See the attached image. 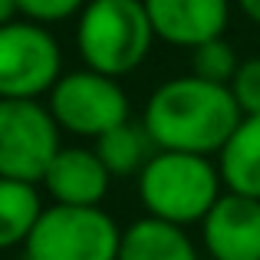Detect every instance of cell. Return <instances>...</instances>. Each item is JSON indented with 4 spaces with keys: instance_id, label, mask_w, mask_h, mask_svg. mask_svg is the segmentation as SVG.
Returning a JSON list of instances; mask_svg holds the SVG:
<instances>
[{
    "instance_id": "1",
    "label": "cell",
    "mask_w": 260,
    "mask_h": 260,
    "mask_svg": "<svg viewBox=\"0 0 260 260\" xmlns=\"http://www.w3.org/2000/svg\"><path fill=\"white\" fill-rule=\"evenodd\" d=\"M244 122L228 86L204 83L198 76L168 79L145 106V132L161 152L211 155L221 152Z\"/></svg>"
},
{
    "instance_id": "2",
    "label": "cell",
    "mask_w": 260,
    "mask_h": 260,
    "mask_svg": "<svg viewBox=\"0 0 260 260\" xmlns=\"http://www.w3.org/2000/svg\"><path fill=\"white\" fill-rule=\"evenodd\" d=\"M145 0H89L76 30L79 53L92 73L115 79L132 73L152 50Z\"/></svg>"
},
{
    "instance_id": "3",
    "label": "cell",
    "mask_w": 260,
    "mask_h": 260,
    "mask_svg": "<svg viewBox=\"0 0 260 260\" xmlns=\"http://www.w3.org/2000/svg\"><path fill=\"white\" fill-rule=\"evenodd\" d=\"M142 204L155 221L194 224L211 214L221 198V172L208 158L184 152H158L139 175Z\"/></svg>"
},
{
    "instance_id": "4",
    "label": "cell",
    "mask_w": 260,
    "mask_h": 260,
    "mask_svg": "<svg viewBox=\"0 0 260 260\" xmlns=\"http://www.w3.org/2000/svg\"><path fill=\"white\" fill-rule=\"evenodd\" d=\"M119 247L122 234L106 211L53 204L26 237V260H119Z\"/></svg>"
},
{
    "instance_id": "5",
    "label": "cell",
    "mask_w": 260,
    "mask_h": 260,
    "mask_svg": "<svg viewBox=\"0 0 260 260\" xmlns=\"http://www.w3.org/2000/svg\"><path fill=\"white\" fill-rule=\"evenodd\" d=\"M56 119L37 99H0V178L43 181L59 148Z\"/></svg>"
},
{
    "instance_id": "6",
    "label": "cell",
    "mask_w": 260,
    "mask_h": 260,
    "mask_svg": "<svg viewBox=\"0 0 260 260\" xmlns=\"http://www.w3.org/2000/svg\"><path fill=\"white\" fill-rule=\"evenodd\" d=\"M50 112L66 132L102 139L106 132L128 122V99L115 79L92 70H79L53 86Z\"/></svg>"
},
{
    "instance_id": "7",
    "label": "cell",
    "mask_w": 260,
    "mask_h": 260,
    "mask_svg": "<svg viewBox=\"0 0 260 260\" xmlns=\"http://www.w3.org/2000/svg\"><path fill=\"white\" fill-rule=\"evenodd\" d=\"M59 46L40 23L0 30V99H37L59 83Z\"/></svg>"
},
{
    "instance_id": "8",
    "label": "cell",
    "mask_w": 260,
    "mask_h": 260,
    "mask_svg": "<svg viewBox=\"0 0 260 260\" xmlns=\"http://www.w3.org/2000/svg\"><path fill=\"white\" fill-rule=\"evenodd\" d=\"M201 231L214 260H260V201L254 198L221 194Z\"/></svg>"
},
{
    "instance_id": "9",
    "label": "cell",
    "mask_w": 260,
    "mask_h": 260,
    "mask_svg": "<svg viewBox=\"0 0 260 260\" xmlns=\"http://www.w3.org/2000/svg\"><path fill=\"white\" fill-rule=\"evenodd\" d=\"M145 10L155 37L191 50L221 40L231 17L228 0H145Z\"/></svg>"
},
{
    "instance_id": "10",
    "label": "cell",
    "mask_w": 260,
    "mask_h": 260,
    "mask_svg": "<svg viewBox=\"0 0 260 260\" xmlns=\"http://www.w3.org/2000/svg\"><path fill=\"white\" fill-rule=\"evenodd\" d=\"M43 184L63 208H99L109 188V172L89 148H63L53 158Z\"/></svg>"
},
{
    "instance_id": "11",
    "label": "cell",
    "mask_w": 260,
    "mask_h": 260,
    "mask_svg": "<svg viewBox=\"0 0 260 260\" xmlns=\"http://www.w3.org/2000/svg\"><path fill=\"white\" fill-rule=\"evenodd\" d=\"M221 181L231 194L260 201V115H244L231 142L221 148Z\"/></svg>"
},
{
    "instance_id": "12",
    "label": "cell",
    "mask_w": 260,
    "mask_h": 260,
    "mask_svg": "<svg viewBox=\"0 0 260 260\" xmlns=\"http://www.w3.org/2000/svg\"><path fill=\"white\" fill-rule=\"evenodd\" d=\"M119 260H198V254L181 228L145 217L122 234Z\"/></svg>"
},
{
    "instance_id": "13",
    "label": "cell",
    "mask_w": 260,
    "mask_h": 260,
    "mask_svg": "<svg viewBox=\"0 0 260 260\" xmlns=\"http://www.w3.org/2000/svg\"><path fill=\"white\" fill-rule=\"evenodd\" d=\"M152 148L155 142L145 132V125H132V122L95 139V155H99V161L106 165L109 175H135V172L142 175L145 165L155 158Z\"/></svg>"
},
{
    "instance_id": "14",
    "label": "cell",
    "mask_w": 260,
    "mask_h": 260,
    "mask_svg": "<svg viewBox=\"0 0 260 260\" xmlns=\"http://www.w3.org/2000/svg\"><path fill=\"white\" fill-rule=\"evenodd\" d=\"M40 217H43V208H40L37 188L0 178V250L13 247L20 241L26 244Z\"/></svg>"
},
{
    "instance_id": "15",
    "label": "cell",
    "mask_w": 260,
    "mask_h": 260,
    "mask_svg": "<svg viewBox=\"0 0 260 260\" xmlns=\"http://www.w3.org/2000/svg\"><path fill=\"white\" fill-rule=\"evenodd\" d=\"M237 70H241V63H237V53L231 43H224V40H211V43L198 46L194 50V76L204 79V83H214V86H228L234 83Z\"/></svg>"
},
{
    "instance_id": "16",
    "label": "cell",
    "mask_w": 260,
    "mask_h": 260,
    "mask_svg": "<svg viewBox=\"0 0 260 260\" xmlns=\"http://www.w3.org/2000/svg\"><path fill=\"white\" fill-rule=\"evenodd\" d=\"M231 95L244 115H260V59L241 63L234 83H231Z\"/></svg>"
},
{
    "instance_id": "17",
    "label": "cell",
    "mask_w": 260,
    "mask_h": 260,
    "mask_svg": "<svg viewBox=\"0 0 260 260\" xmlns=\"http://www.w3.org/2000/svg\"><path fill=\"white\" fill-rule=\"evenodd\" d=\"M83 4L86 0H17L20 13L30 17V23H56V20H66Z\"/></svg>"
},
{
    "instance_id": "18",
    "label": "cell",
    "mask_w": 260,
    "mask_h": 260,
    "mask_svg": "<svg viewBox=\"0 0 260 260\" xmlns=\"http://www.w3.org/2000/svg\"><path fill=\"white\" fill-rule=\"evenodd\" d=\"M13 13H20L17 0H0V30L13 23Z\"/></svg>"
},
{
    "instance_id": "19",
    "label": "cell",
    "mask_w": 260,
    "mask_h": 260,
    "mask_svg": "<svg viewBox=\"0 0 260 260\" xmlns=\"http://www.w3.org/2000/svg\"><path fill=\"white\" fill-rule=\"evenodd\" d=\"M237 4H241V10L247 13L254 23H260V0H237Z\"/></svg>"
}]
</instances>
